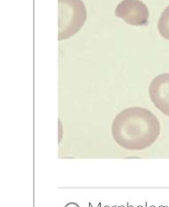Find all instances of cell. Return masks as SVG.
<instances>
[{
	"mask_svg": "<svg viewBox=\"0 0 169 207\" xmlns=\"http://www.w3.org/2000/svg\"><path fill=\"white\" fill-rule=\"evenodd\" d=\"M65 207H80L76 203H68Z\"/></svg>",
	"mask_w": 169,
	"mask_h": 207,
	"instance_id": "8992f818",
	"label": "cell"
},
{
	"mask_svg": "<svg viewBox=\"0 0 169 207\" xmlns=\"http://www.w3.org/2000/svg\"><path fill=\"white\" fill-rule=\"evenodd\" d=\"M115 15L129 25L144 26L148 23L149 12L140 0H123L117 5Z\"/></svg>",
	"mask_w": 169,
	"mask_h": 207,
	"instance_id": "3957f363",
	"label": "cell"
},
{
	"mask_svg": "<svg viewBox=\"0 0 169 207\" xmlns=\"http://www.w3.org/2000/svg\"><path fill=\"white\" fill-rule=\"evenodd\" d=\"M150 98L158 109L169 117V73L156 76L149 87Z\"/></svg>",
	"mask_w": 169,
	"mask_h": 207,
	"instance_id": "277c9868",
	"label": "cell"
},
{
	"mask_svg": "<svg viewBox=\"0 0 169 207\" xmlns=\"http://www.w3.org/2000/svg\"><path fill=\"white\" fill-rule=\"evenodd\" d=\"M160 134L158 118L146 108L134 106L119 112L112 124V135L126 151H142L154 144Z\"/></svg>",
	"mask_w": 169,
	"mask_h": 207,
	"instance_id": "6da1fadb",
	"label": "cell"
},
{
	"mask_svg": "<svg viewBox=\"0 0 169 207\" xmlns=\"http://www.w3.org/2000/svg\"><path fill=\"white\" fill-rule=\"evenodd\" d=\"M59 40L73 36L86 20V8L81 0H59Z\"/></svg>",
	"mask_w": 169,
	"mask_h": 207,
	"instance_id": "7a4b0ae2",
	"label": "cell"
},
{
	"mask_svg": "<svg viewBox=\"0 0 169 207\" xmlns=\"http://www.w3.org/2000/svg\"><path fill=\"white\" fill-rule=\"evenodd\" d=\"M158 30L165 39L169 40V5L162 12L158 22Z\"/></svg>",
	"mask_w": 169,
	"mask_h": 207,
	"instance_id": "5b68a950",
	"label": "cell"
}]
</instances>
